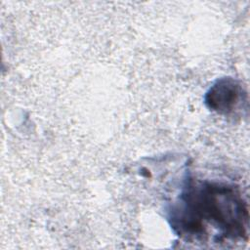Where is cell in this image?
<instances>
[{"label": "cell", "instance_id": "obj_2", "mask_svg": "<svg viewBox=\"0 0 250 250\" xmlns=\"http://www.w3.org/2000/svg\"><path fill=\"white\" fill-rule=\"evenodd\" d=\"M204 101L211 110L228 115L247 104V94L237 80L224 77L218 79L209 88Z\"/></svg>", "mask_w": 250, "mask_h": 250}, {"label": "cell", "instance_id": "obj_1", "mask_svg": "<svg viewBox=\"0 0 250 250\" xmlns=\"http://www.w3.org/2000/svg\"><path fill=\"white\" fill-rule=\"evenodd\" d=\"M175 232L203 240L208 229L216 230L217 241L247 239L249 213L240 192L231 186L188 180L169 213Z\"/></svg>", "mask_w": 250, "mask_h": 250}]
</instances>
